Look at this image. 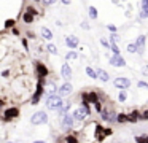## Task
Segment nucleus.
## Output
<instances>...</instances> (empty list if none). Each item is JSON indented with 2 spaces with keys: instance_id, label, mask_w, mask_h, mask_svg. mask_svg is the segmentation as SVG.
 <instances>
[{
  "instance_id": "obj_46",
  "label": "nucleus",
  "mask_w": 148,
  "mask_h": 143,
  "mask_svg": "<svg viewBox=\"0 0 148 143\" xmlns=\"http://www.w3.org/2000/svg\"><path fill=\"white\" fill-rule=\"evenodd\" d=\"M145 138H147V143H148V137H145Z\"/></svg>"
},
{
  "instance_id": "obj_9",
  "label": "nucleus",
  "mask_w": 148,
  "mask_h": 143,
  "mask_svg": "<svg viewBox=\"0 0 148 143\" xmlns=\"http://www.w3.org/2000/svg\"><path fill=\"white\" fill-rule=\"evenodd\" d=\"M113 84L118 89H127L129 86H131V81H129L127 78H116L115 81H113Z\"/></svg>"
},
{
  "instance_id": "obj_15",
  "label": "nucleus",
  "mask_w": 148,
  "mask_h": 143,
  "mask_svg": "<svg viewBox=\"0 0 148 143\" xmlns=\"http://www.w3.org/2000/svg\"><path fill=\"white\" fill-rule=\"evenodd\" d=\"M96 72H97V78H100L102 81H105V83L108 81L110 76H108V73H107L105 70H102V68H96Z\"/></svg>"
},
{
  "instance_id": "obj_10",
  "label": "nucleus",
  "mask_w": 148,
  "mask_h": 143,
  "mask_svg": "<svg viewBox=\"0 0 148 143\" xmlns=\"http://www.w3.org/2000/svg\"><path fill=\"white\" fill-rule=\"evenodd\" d=\"M19 116V110L18 108H8L7 111H5V114H3V119H7V121H10V119H14V118H18Z\"/></svg>"
},
{
  "instance_id": "obj_5",
  "label": "nucleus",
  "mask_w": 148,
  "mask_h": 143,
  "mask_svg": "<svg viewBox=\"0 0 148 143\" xmlns=\"http://www.w3.org/2000/svg\"><path fill=\"white\" fill-rule=\"evenodd\" d=\"M73 116H72V114H64V116H62V129H65V130H69V129H72V127H73Z\"/></svg>"
},
{
  "instance_id": "obj_29",
  "label": "nucleus",
  "mask_w": 148,
  "mask_h": 143,
  "mask_svg": "<svg viewBox=\"0 0 148 143\" xmlns=\"http://www.w3.org/2000/svg\"><path fill=\"white\" fill-rule=\"evenodd\" d=\"M116 119H118L119 122H126V121H127V116H126V114H118Z\"/></svg>"
},
{
  "instance_id": "obj_28",
  "label": "nucleus",
  "mask_w": 148,
  "mask_h": 143,
  "mask_svg": "<svg viewBox=\"0 0 148 143\" xmlns=\"http://www.w3.org/2000/svg\"><path fill=\"white\" fill-rule=\"evenodd\" d=\"M26 11H27V13H30V14H34V16L38 14V11H37V10L34 8V6H26Z\"/></svg>"
},
{
  "instance_id": "obj_8",
  "label": "nucleus",
  "mask_w": 148,
  "mask_h": 143,
  "mask_svg": "<svg viewBox=\"0 0 148 143\" xmlns=\"http://www.w3.org/2000/svg\"><path fill=\"white\" fill-rule=\"evenodd\" d=\"M35 64V70H37V75H38L40 79H43L46 75H48V68H46L45 65H43L42 62H34Z\"/></svg>"
},
{
  "instance_id": "obj_26",
  "label": "nucleus",
  "mask_w": 148,
  "mask_h": 143,
  "mask_svg": "<svg viewBox=\"0 0 148 143\" xmlns=\"http://www.w3.org/2000/svg\"><path fill=\"white\" fill-rule=\"evenodd\" d=\"M88 97H89V102H92V103L99 102V99H97V95L94 94V92H89V94H88Z\"/></svg>"
},
{
  "instance_id": "obj_20",
  "label": "nucleus",
  "mask_w": 148,
  "mask_h": 143,
  "mask_svg": "<svg viewBox=\"0 0 148 143\" xmlns=\"http://www.w3.org/2000/svg\"><path fill=\"white\" fill-rule=\"evenodd\" d=\"M77 57H78L77 51H69V53L65 54V59H67V60H72V59H77Z\"/></svg>"
},
{
  "instance_id": "obj_1",
  "label": "nucleus",
  "mask_w": 148,
  "mask_h": 143,
  "mask_svg": "<svg viewBox=\"0 0 148 143\" xmlns=\"http://www.w3.org/2000/svg\"><path fill=\"white\" fill-rule=\"evenodd\" d=\"M64 105V100H62V97L59 94H53V95H48V99H46V107L49 108V110H61V107Z\"/></svg>"
},
{
  "instance_id": "obj_13",
  "label": "nucleus",
  "mask_w": 148,
  "mask_h": 143,
  "mask_svg": "<svg viewBox=\"0 0 148 143\" xmlns=\"http://www.w3.org/2000/svg\"><path fill=\"white\" fill-rule=\"evenodd\" d=\"M145 40H147L145 35H138V38L135 40V44H137V48H138V54H142L145 49Z\"/></svg>"
},
{
  "instance_id": "obj_38",
  "label": "nucleus",
  "mask_w": 148,
  "mask_h": 143,
  "mask_svg": "<svg viewBox=\"0 0 148 143\" xmlns=\"http://www.w3.org/2000/svg\"><path fill=\"white\" fill-rule=\"evenodd\" d=\"M108 30H112L113 34H115V32H116V27H115L113 24H110V25H108Z\"/></svg>"
},
{
  "instance_id": "obj_11",
  "label": "nucleus",
  "mask_w": 148,
  "mask_h": 143,
  "mask_svg": "<svg viewBox=\"0 0 148 143\" xmlns=\"http://www.w3.org/2000/svg\"><path fill=\"white\" fill-rule=\"evenodd\" d=\"M65 44H67V46L70 48V49H75V48H77L78 44H80V40H78V38L75 37V35H70V37L65 38Z\"/></svg>"
},
{
  "instance_id": "obj_6",
  "label": "nucleus",
  "mask_w": 148,
  "mask_h": 143,
  "mask_svg": "<svg viewBox=\"0 0 148 143\" xmlns=\"http://www.w3.org/2000/svg\"><path fill=\"white\" fill-rule=\"evenodd\" d=\"M72 91H73V86L70 84V83H64V84L61 86V88L58 89V92H59V95L61 97H64V95H69V94H72Z\"/></svg>"
},
{
  "instance_id": "obj_12",
  "label": "nucleus",
  "mask_w": 148,
  "mask_h": 143,
  "mask_svg": "<svg viewBox=\"0 0 148 143\" xmlns=\"http://www.w3.org/2000/svg\"><path fill=\"white\" fill-rule=\"evenodd\" d=\"M61 75H62V78H65V79H70L72 78V68H70V65H69V64H62Z\"/></svg>"
},
{
  "instance_id": "obj_7",
  "label": "nucleus",
  "mask_w": 148,
  "mask_h": 143,
  "mask_svg": "<svg viewBox=\"0 0 148 143\" xmlns=\"http://www.w3.org/2000/svg\"><path fill=\"white\" fill-rule=\"evenodd\" d=\"M108 62L112 64V65H115V67H124V65H126L124 57H121L119 54H115V56H112Z\"/></svg>"
},
{
  "instance_id": "obj_31",
  "label": "nucleus",
  "mask_w": 148,
  "mask_h": 143,
  "mask_svg": "<svg viewBox=\"0 0 148 143\" xmlns=\"http://www.w3.org/2000/svg\"><path fill=\"white\" fill-rule=\"evenodd\" d=\"M110 41H113V43H118V41H119V38H118V35H115V34H113V35H112V37H110Z\"/></svg>"
},
{
  "instance_id": "obj_2",
  "label": "nucleus",
  "mask_w": 148,
  "mask_h": 143,
  "mask_svg": "<svg viewBox=\"0 0 148 143\" xmlns=\"http://www.w3.org/2000/svg\"><path fill=\"white\" fill-rule=\"evenodd\" d=\"M30 122H32L34 126L46 124L48 122V114H46L45 111H35V113L32 114V118H30Z\"/></svg>"
},
{
  "instance_id": "obj_24",
  "label": "nucleus",
  "mask_w": 148,
  "mask_h": 143,
  "mask_svg": "<svg viewBox=\"0 0 148 143\" xmlns=\"http://www.w3.org/2000/svg\"><path fill=\"white\" fill-rule=\"evenodd\" d=\"M127 51H129V53H138L137 44H135V43H129L127 44Z\"/></svg>"
},
{
  "instance_id": "obj_37",
  "label": "nucleus",
  "mask_w": 148,
  "mask_h": 143,
  "mask_svg": "<svg viewBox=\"0 0 148 143\" xmlns=\"http://www.w3.org/2000/svg\"><path fill=\"white\" fill-rule=\"evenodd\" d=\"M11 32H13L14 35H19V29H18V27H13V29H11Z\"/></svg>"
},
{
  "instance_id": "obj_34",
  "label": "nucleus",
  "mask_w": 148,
  "mask_h": 143,
  "mask_svg": "<svg viewBox=\"0 0 148 143\" xmlns=\"http://www.w3.org/2000/svg\"><path fill=\"white\" fill-rule=\"evenodd\" d=\"M138 88H143V89H148V83H145V81H140V83H138Z\"/></svg>"
},
{
  "instance_id": "obj_35",
  "label": "nucleus",
  "mask_w": 148,
  "mask_h": 143,
  "mask_svg": "<svg viewBox=\"0 0 148 143\" xmlns=\"http://www.w3.org/2000/svg\"><path fill=\"white\" fill-rule=\"evenodd\" d=\"M81 27H83L84 30H88V29H89V24H88V21H83V22H81Z\"/></svg>"
},
{
  "instance_id": "obj_44",
  "label": "nucleus",
  "mask_w": 148,
  "mask_h": 143,
  "mask_svg": "<svg viewBox=\"0 0 148 143\" xmlns=\"http://www.w3.org/2000/svg\"><path fill=\"white\" fill-rule=\"evenodd\" d=\"M3 103H5V102H3V100H0V108L3 107Z\"/></svg>"
},
{
  "instance_id": "obj_3",
  "label": "nucleus",
  "mask_w": 148,
  "mask_h": 143,
  "mask_svg": "<svg viewBox=\"0 0 148 143\" xmlns=\"http://www.w3.org/2000/svg\"><path fill=\"white\" fill-rule=\"evenodd\" d=\"M43 79H40L38 81V84H37V91L34 92V95H32V100H30V103L32 105H37L40 102V99H42V95H43Z\"/></svg>"
},
{
  "instance_id": "obj_33",
  "label": "nucleus",
  "mask_w": 148,
  "mask_h": 143,
  "mask_svg": "<svg viewBox=\"0 0 148 143\" xmlns=\"http://www.w3.org/2000/svg\"><path fill=\"white\" fill-rule=\"evenodd\" d=\"M65 140H67V143H78L75 137H67V138H65Z\"/></svg>"
},
{
  "instance_id": "obj_21",
  "label": "nucleus",
  "mask_w": 148,
  "mask_h": 143,
  "mask_svg": "<svg viewBox=\"0 0 148 143\" xmlns=\"http://www.w3.org/2000/svg\"><path fill=\"white\" fill-rule=\"evenodd\" d=\"M86 73H88V76H91V78H97V72L94 68H91V67H86Z\"/></svg>"
},
{
  "instance_id": "obj_19",
  "label": "nucleus",
  "mask_w": 148,
  "mask_h": 143,
  "mask_svg": "<svg viewBox=\"0 0 148 143\" xmlns=\"http://www.w3.org/2000/svg\"><path fill=\"white\" fill-rule=\"evenodd\" d=\"M13 27H16V21L14 19H7L5 21V29H13Z\"/></svg>"
},
{
  "instance_id": "obj_16",
  "label": "nucleus",
  "mask_w": 148,
  "mask_h": 143,
  "mask_svg": "<svg viewBox=\"0 0 148 143\" xmlns=\"http://www.w3.org/2000/svg\"><path fill=\"white\" fill-rule=\"evenodd\" d=\"M142 18H148V0H142Z\"/></svg>"
},
{
  "instance_id": "obj_36",
  "label": "nucleus",
  "mask_w": 148,
  "mask_h": 143,
  "mask_svg": "<svg viewBox=\"0 0 148 143\" xmlns=\"http://www.w3.org/2000/svg\"><path fill=\"white\" fill-rule=\"evenodd\" d=\"M100 43H102V44H103V46H107V48H108V46H110V41H107V40H105V38H102V40H100Z\"/></svg>"
},
{
  "instance_id": "obj_25",
  "label": "nucleus",
  "mask_w": 148,
  "mask_h": 143,
  "mask_svg": "<svg viewBox=\"0 0 148 143\" xmlns=\"http://www.w3.org/2000/svg\"><path fill=\"white\" fill-rule=\"evenodd\" d=\"M46 49H48V53L54 54V56H56V54H58V48H56V46H54V44H53V43H49L48 46H46Z\"/></svg>"
},
{
  "instance_id": "obj_22",
  "label": "nucleus",
  "mask_w": 148,
  "mask_h": 143,
  "mask_svg": "<svg viewBox=\"0 0 148 143\" xmlns=\"http://www.w3.org/2000/svg\"><path fill=\"white\" fill-rule=\"evenodd\" d=\"M137 119H138V113H137V111H132V113L127 116V121H131V122H135Z\"/></svg>"
},
{
  "instance_id": "obj_14",
  "label": "nucleus",
  "mask_w": 148,
  "mask_h": 143,
  "mask_svg": "<svg viewBox=\"0 0 148 143\" xmlns=\"http://www.w3.org/2000/svg\"><path fill=\"white\" fill-rule=\"evenodd\" d=\"M40 34H42V38H45V40H48V41L53 38V32L49 30L48 27H42L40 29Z\"/></svg>"
},
{
  "instance_id": "obj_4",
  "label": "nucleus",
  "mask_w": 148,
  "mask_h": 143,
  "mask_svg": "<svg viewBox=\"0 0 148 143\" xmlns=\"http://www.w3.org/2000/svg\"><path fill=\"white\" fill-rule=\"evenodd\" d=\"M88 114H89V107H80L78 110L73 111L72 116H73V119H77V121H83Z\"/></svg>"
},
{
  "instance_id": "obj_43",
  "label": "nucleus",
  "mask_w": 148,
  "mask_h": 143,
  "mask_svg": "<svg viewBox=\"0 0 148 143\" xmlns=\"http://www.w3.org/2000/svg\"><path fill=\"white\" fill-rule=\"evenodd\" d=\"M32 143H46V142H42V140H35V142H32Z\"/></svg>"
},
{
  "instance_id": "obj_32",
  "label": "nucleus",
  "mask_w": 148,
  "mask_h": 143,
  "mask_svg": "<svg viewBox=\"0 0 148 143\" xmlns=\"http://www.w3.org/2000/svg\"><path fill=\"white\" fill-rule=\"evenodd\" d=\"M118 99H119V100H121V102H124V100H126V92H124V91H123V92H119Z\"/></svg>"
},
{
  "instance_id": "obj_42",
  "label": "nucleus",
  "mask_w": 148,
  "mask_h": 143,
  "mask_svg": "<svg viewBox=\"0 0 148 143\" xmlns=\"http://www.w3.org/2000/svg\"><path fill=\"white\" fill-rule=\"evenodd\" d=\"M142 73H143V75H148V67H145V68L142 70Z\"/></svg>"
},
{
  "instance_id": "obj_17",
  "label": "nucleus",
  "mask_w": 148,
  "mask_h": 143,
  "mask_svg": "<svg viewBox=\"0 0 148 143\" xmlns=\"http://www.w3.org/2000/svg\"><path fill=\"white\" fill-rule=\"evenodd\" d=\"M34 19H35V16H34V14H30V13H27V11L23 14V21L26 22V24H32V22H34Z\"/></svg>"
},
{
  "instance_id": "obj_41",
  "label": "nucleus",
  "mask_w": 148,
  "mask_h": 143,
  "mask_svg": "<svg viewBox=\"0 0 148 143\" xmlns=\"http://www.w3.org/2000/svg\"><path fill=\"white\" fill-rule=\"evenodd\" d=\"M61 2L64 3V5H70V3H72V0H61Z\"/></svg>"
},
{
  "instance_id": "obj_47",
  "label": "nucleus",
  "mask_w": 148,
  "mask_h": 143,
  "mask_svg": "<svg viewBox=\"0 0 148 143\" xmlns=\"http://www.w3.org/2000/svg\"><path fill=\"white\" fill-rule=\"evenodd\" d=\"M8 143H11V142H8Z\"/></svg>"
},
{
  "instance_id": "obj_23",
  "label": "nucleus",
  "mask_w": 148,
  "mask_h": 143,
  "mask_svg": "<svg viewBox=\"0 0 148 143\" xmlns=\"http://www.w3.org/2000/svg\"><path fill=\"white\" fill-rule=\"evenodd\" d=\"M56 91H58L56 84H54V83H49V84H48V95H53Z\"/></svg>"
},
{
  "instance_id": "obj_45",
  "label": "nucleus",
  "mask_w": 148,
  "mask_h": 143,
  "mask_svg": "<svg viewBox=\"0 0 148 143\" xmlns=\"http://www.w3.org/2000/svg\"><path fill=\"white\" fill-rule=\"evenodd\" d=\"M32 2H35V3H38V2H42V0H32Z\"/></svg>"
},
{
  "instance_id": "obj_27",
  "label": "nucleus",
  "mask_w": 148,
  "mask_h": 143,
  "mask_svg": "<svg viewBox=\"0 0 148 143\" xmlns=\"http://www.w3.org/2000/svg\"><path fill=\"white\" fill-rule=\"evenodd\" d=\"M110 48H112V51H113L115 54H119V48H118V44H116V43L110 41Z\"/></svg>"
},
{
  "instance_id": "obj_30",
  "label": "nucleus",
  "mask_w": 148,
  "mask_h": 143,
  "mask_svg": "<svg viewBox=\"0 0 148 143\" xmlns=\"http://www.w3.org/2000/svg\"><path fill=\"white\" fill-rule=\"evenodd\" d=\"M58 0H42V3L43 5H46V6H49V5H53V3H56Z\"/></svg>"
},
{
  "instance_id": "obj_39",
  "label": "nucleus",
  "mask_w": 148,
  "mask_h": 143,
  "mask_svg": "<svg viewBox=\"0 0 148 143\" xmlns=\"http://www.w3.org/2000/svg\"><path fill=\"white\" fill-rule=\"evenodd\" d=\"M140 118H143V119H148V110H147V111H143Z\"/></svg>"
},
{
  "instance_id": "obj_40",
  "label": "nucleus",
  "mask_w": 148,
  "mask_h": 143,
  "mask_svg": "<svg viewBox=\"0 0 148 143\" xmlns=\"http://www.w3.org/2000/svg\"><path fill=\"white\" fill-rule=\"evenodd\" d=\"M94 107H96L97 111H100V103H99V102H96V103H94Z\"/></svg>"
},
{
  "instance_id": "obj_18",
  "label": "nucleus",
  "mask_w": 148,
  "mask_h": 143,
  "mask_svg": "<svg viewBox=\"0 0 148 143\" xmlns=\"http://www.w3.org/2000/svg\"><path fill=\"white\" fill-rule=\"evenodd\" d=\"M88 13H89V18L91 19H97V8H96V6H89Z\"/></svg>"
}]
</instances>
